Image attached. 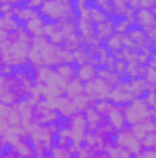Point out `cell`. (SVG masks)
<instances>
[{"instance_id": "1", "label": "cell", "mask_w": 156, "mask_h": 158, "mask_svg": "<svg viewBox=\"0 0 156 158\" xmlns=\"http://www.w3.org/2000/svg\"><path fill=\"white\" fill-rule=\"evenodd\" d=\"M59 52H61V46L53 44L44 35L42 37H35L33 42H31L30 64L35 66V68H40V66H53L55 68L57 64H61Z\"/></svg>"}, {"instance_id": "2", "label": "cell", "mask_w": 156, "mask_h": 158, "mask_svg": "<svg viewBox=\"0 0 156 158\" xmlns=\"http://www.w3.org/2000/svg\"><path fill=\"white\" fill-rule=\"evenodd\" d=\"M40 15L48 22H63V20L79 19L74 0H50L40 7Z\"/></svg>"}, {"instance_id": "3", "label": "cell", "mask_w": 156, "mask_h": 158, "mask_svg": "<svg viewBox=\"0 0 156 158\" xmlns=\"http://www.w3.org/2000/svg\"><path fill=\"white\" fill-rule=\"evenodd\" d=\"M153 114H154V109L149 107L145 98H136L132 103H129L125 107V116H127V123L129 125H136V123L153 119Z\"/></svg>"}, {"instance_id": "4", "label": "cell", "mask_w": 156, "mask_h": 158, "mask_svg": "<svg viewBox=\"0 0 156 158\" xmlns=\"http://www.w3.org/2000/svg\"><path fill=\"white\" fill-rule=\"evenodd\" d=\"M116 145L117 147H123V149H127V151H130L134 156L143 149V145H142V140H138L134 134H132V129H130V125H125L123 129H119L116 134Z\"/></svg>"}, {"instance_id": "5", "label": "cell", "mask_w": 156, "mask_h": 158, "mask_svg": "<svg viewBox=\"0 0 156 158\" xmlns=\"http://www.w3.org/2000/svg\"><path fill=\"white\" fill-rule=\"evenodd\" d=\"M110 90H112V85H109L105 79H101V77H96L94 81L84 83V94L94 103L96 101H101V99H109Z\"/></svg>"}, {"instance_id": "6", "label": "cell", "mask_w": 156, "mask_h": 158, "mask_svg": "<svg viewBox=\"0 0 156 158\" xmlns=\"http://www.w3.org/2000/svg\"><path fill=\"white\" fill-rule=\"evenodd\" d=\"M70 131H72V143L77 147L81 143H84V136L88 132V123H86V116L84 112H77L68 119Z\"/></svg>"}, {"instance_id": "7", "label": "cell", "mask_w": 156, "mask_h": 158, "mask_svg": "<svg viewBox=\"0 0 156 158\" xmlns=\"http://www.w3.org/2000/svg\"><path fill=\"white\" fill-rule=\"evenodd\" d=\"M109 99H110L114 105L127 107L129 103H132V101L136 99V96L132 94V90H130V86H129V81H127V79H123V81H119V83H117L116 86H112Z\"/></svg>"}, {"instance_id": "8", "label": "cell", "mask_w": 156, "mask_h": 158, "mask_svg": "<svg viewBox=\"0 0 156 158\" xmlns=\"http://www.w3.org/2000/svg\"><path fill=\"white\" fill-rule=\"evenodd\" d=\"M77 33L81 35V39H83V42H84L86 46L99 44V40L96 37V24H94L90 19L79 17L77 19Z\"/></svg>"}, {"instance_id": "9", "label": "cell", "mask_w": 156, "mask_h": 158, "mask_svg": "<svg viewBox=\"0 0 156 158\" xmlns=\"http://www.w3.org/2000/svg\"><path fill=\"white\" fill-rule=\"evenodd\" d=\"M22 101V98L17 94V90L9 85V81L6 76L0 77V103L4 105H9V107H15Z\"/></svg>"}, {"instance_id": "10", "label": "cell", "mask_w": 156, "mask_h": 158, "mask_svg": "<svg viewBox=\"0 0 156 158\" xmlns=\"http://www.w3.org/2000/svg\"><path fill=\"white\" fill-rule=\"evenodd\" d=\"M136 26L142 28L143 31H149V30H154L156 28V13L154 9H149V7H142L136 11Z\"/></svg>"}, {"instance_id": "11", "label": "cell", "mask_w": 156, "mask_h": 158, "mask_svg": "<svg viewBox=\"0 0 156 158\" xmlns=\"http://www.w3.org/2000/svg\"><path fill=\"white\" fill-rule=\"evenodd\" d=\"M114 33H116V17H110V19H107L105 22L96 24V37H97L99 42L105 44Z\"/></svg>"}, {"instance_id": "12", "label": "cell", "mask_w": 156, "mask_h": 158, "mask_svg": "<svg viewBox=\"0 0 156 158\" xmlns=\"http://www.w3.org/2000/svg\"><path fill=\"white\" fill-rule=\"evenodd\" d=\"M105 118L109 119V123L114 125L117 131L123 129L125 125H129L127 123V116H125V107H119V105H112V109L109 110V114Z\"/></svg>"}, {"instance_id": "13", "label": "cell", "mask_w": 156, "mask_h": 158, "mask_svg": "<svg viewBox=\"0 0 156 158\" xmlns=\"http://www.w3.org/2000/svg\"><path fill=\"white\" fill-rule=\"evenodd\" d=\"M46 24H48V20L39 13L37 17H33L31 20H28V22L24 24V28H26L28 33L35 39V37H42V35H44V28H46Z\"/></svg>"}, {"instance_id": "14", "label": "cell", "mask_w": 156, "mask_h": 158, "mask_svg": "<svg viewBox=\"0 0 156 158\" xmlns=\"http://www.w3.org/2000/svg\"><path fill=\"white\" fill-rule=\"evenodd\" d=\"M15 151H17L18 158H35L37 156V149H35V145H33V142H31L30 136L22 138V140L15 145Z\"/></svg>"}, {"instance_id": "15", "label": "cell", "mask_w": 156, "mask_h": 158, "mask_svg": "<svg viewBox=\"0 0 156 158\" xmlns=\"http://www.w3.org/2000/svg\"><path fill=\"white\" fill-rule=\"evenodd\" d=\"M55 72H57V76L63 81L70 83V81H74L77 77V64L76 63H63V64L55 66Z\"/></svg>"}, {"instance_id": "16", "label": "cell", "mask_w": 156, "mask_h": 158, "mask_svg": "<svg viewBox=\"0 0 156 158\" xmlns=\"http://www.w3.org/2000/svg\"><path fill=\"white\" fill-rule=\"evenodd\" d=\"M22 24L18 22L17 15L15 13H6V15H0V31H6V33H13L20 28Z\"/></svg>"}, {"instance_id": "17", "label": "cell", "mask_w": 156, "mask_h": 158, "mask_svg": "<svg viewBox=\"0 0 156 158\" xmlns=\"http://www.w3.org/2000/svg\"><path fill=\"white\" fill-rule=\"evenodd\" d=\"M127 81H129V86H130V90H132V94H134L136 98H143L149 90H153V88H151V85L147 83V79H145V77L127 79Z\"/></svg>"}, {"instance_id": "18", "label": "cell", "mask_w": 156, "mask_h": 158, "mask_svg": "<svg viewBox=\"0 0 156 158\" xmlns=\"http://www.w3.org/2000/svg\"><path fill=\"white\" fill-rule=\"evenodd\" d=\"M130 129H132V134L138 138V140H145L147 138V134L149 132H153L156 129L154 121L153 119H147V121H142V123H136V125H130Z\"/></svg>"}, {"instance_id": "19", "label": "cell", "mask_w": 156, "mask_h": 158, "mask_svg": "<svg viewBox=\"0 0 156 158\" xmlns=\"http://www.w3.org/2000/svg\"><path fill=\"white\" fill-rule=\"evenodd\" d=\"M97 72H99V68L96 64H92V63L81 64V66H77V79H81L83 83L94 81V79L97 77Z\"/></svg>"}, {"instance_id": "20", "label": "cell", "mask_w": 156, "mask_h": 158, "mask_svg": "<svg viewBox=\"0 0 156 158\" xmlns=\"http://www.w3.org/2000/svg\"><path fill=\"white\" fill-rule=\"evenodd\" d=\"M13 13L17 15V19H18L20 24H26L28 20H31L33 17H37L40 11L30 7V6H26V4H22V6H15V11H13Z\"/></svg>"}, {"instance_id": "21", "label": "cell", "mask_w": 156, "mask_h": 158, "mask_svg": "<svg viewBox=\"0 0 156 158\" xmlns=\"http://www.w3.org/2000/svg\"><path fill=\"white\" fill-rule=\"evenodd\" d=\"M81 94H84V83L81 81V79H74V81H70L68 85H66V90H64V96L66 98H70V99H74V98H77Z\"/></svg>"}, {"instance_id": "22", "label": "cell", "mask_w": 156, "mask_h": 158, "mask_svg": "<svg viewBox=\"0 0 156 158\" xmlns=\"http://www.w3.org/2000/svg\"><path fill=\"white\" fill-rule=\"evenodd\" d=\"M134 26H136V19H127V17L116 19V33L119 35H127Z\"/></svg>"}, {"instance_id": "23", "label": "cell", "mask_w": 156, "mask_h": 158, "mask_svg": "<svg viewBox=\"0 0 156 158\" xmlns=\"http://www.w3.org/2000/svg\"><path fill=\"white\" fill-rule=\"evenodd\" d=\"M84 19H90L94 24H101V22H105V20H107V19H110V17H109L103 9H99L97 6H94V4H92V6H90V11H88V15H86Z\"/></svg>"}, {"instance_id": "24", "label": "cell", "mask_w": 156, "mask_h": 158, "mask_svg": "<svg viewBox=\"0 0 156 158\" xmlns=\"http://www.w3.org/2000/svg\"><path fill=\"white\" fill-rule=\"evenodd\" d=\"M112 7H114V17L116 19H123L129 11H130V0H110Z\"/></svg>"}, {"instance_id": "25", "label": "cell", "mask_w": 156, "mask_h": 158, "mask_svg": "<svg viewBox=\"0 0 156 158\" xmlns=\"http://www.w3.org/2000/svg\"><path fill=\"white\" fill-rule=\"evenodd\" d=\"M83 44H84V42H83V39H81V35H79V33H72V35L66 37L64 44H63V48L68 50V52H76V50H79Z\"/></svg>"}, {"instance_id": "26", "label": "cell", "mask_w": 156, "mask_h": 158, "mask_svg": "<svg viewBox=\"0 0 156 158\" xmlns=\"http://www.w3.org/2000/svg\"><path fill=\"white\" fill-rule=\"evenodd\" d=\"M97 77L105 79L109 85H112V86H116L119 81H123V79L117 76L116 72H112V70H109V68H99V72H97Z\"/></svg>"}, {"instance_id": "27", "label": "cell", "mask_w": 156, "mask_h": 158, "mask_svg": "<svg viewBox=\"0 0 156 158\" xmlns=\"http://www.w3.org/2000/svg\"><path fill=\"white\" fill-rule=\"evenodd\" d=\"M72 101H74V107L77 109V112H84L86 109H90V107L94 105V101H92L86 94H81V96H77V98H74Z\"/></svg>"}, {"instance_id": "28", "label": "cell", "mask_w": 156, "mask_h": 158, "mask_svg": "<svg viewBox=\"0 0 156 158\" xmlns=\"http://www.w3.org/2000/svg\"><path fill=\"white\" fill-rule=\"evenodd\" d=\"M92 4L97 6L99 9H103L109 17H114V7H112V2H110V0H94Z\"/></svg>"}, {"instance_id": "29", "label": "cell", "mask_w": 156, "mask_h": 158, "mask_svg": "<svg viewBox=\"0 0 156 158\" xmlns=\"http://www.w3.org/2000/svg\"><path fill=\"white\" fill-rule=\"evenodd\" d=\"M109 158H134V155L130 153V151H127V149H123V147H114L110 153H109Z\"/></svg>"}, {"instance_id": "30", "label": "cell", "mask_w": 156, "mask_h": 158, "mask_svg": "<svg viewBox=\"0 0 156 158\" xmlns=\"http://www.w3.org/2000/svg\"><path fill=\"white\" fill-rule=\"evenodd\" d=\"M112 105H114V103H112L110 99H101V101H96V103H94V107H96L103 116H107V114H109V110L112 109Z\"/></svg>"}, {"instance_id": "31", "label": "cell", "mask_w": 156, "mask_h": 158, "mask_svg": "<svg viewBox=\"0 0 156 158\" xmlns=\"http://www.w3.org/2000/svg\"><path fill=\"white\" fill-rule=\"evenodd\" d=\"M142 145L147 147V149H156V129L153 131V132L147 134V138L142 142Z\"/></svg>"}, {"instance_id": "32", "label": "cell", "mask_w": 156, "mask_h": 158, "mask_svg": "<svg viewBox=\"0 0 156 158\" xmlns=\"http://www.w3.org/2000/svg\"><path fill=\"white\" fill-rule=\"evenodd\" d=\"M143 77L147 79V83L151 85V88H156V68L147 66V70H145V76H143Z\"/></svg>"}, {"instance_id": "33", "label": "cell", "mask_w": 156, "mask_h": 158, "mask_svg": "<svg viewBox=\"0 0 156 158\" xmlns=\"http://www.w3.org/2000/svg\"><path fill=\"white\" fill-rule=\"evenodd\" d=\"M0 158H18V155H17L15 147H11V145H2Z\"/></svg>"}, {"instance_id": "34", "label": "cell", "mask_w": 156, "mask_h": 158, "mask_svg": "<svg viewBox=\"0 0 156 158\" xmlns=\"http://www.w3.org/2000/svg\"><path fill=\"white\" fill-rule=\"evenodd\" d=\"M134 158H156V149H147V147H143Z\"/></svg>"}, {"instance_id": "35", "label": "cell", "mask_w": 156, "mask_h": 158, "mask_svg": "<svg viewBox=\"0 0 156 158\" xmlns=\"http://www.w3.org/2000/svg\"><path fill=\"white\" fill-rule=\"evenodd\" d=\"M143 98H145V101L149 103V107H153V109H154V105H156V88L149 90V92H147Z\"/></svg>"}, {"instance_id": "36", "label": "cell", "mask_w": 156, "mask_h": 158, "mask_svg": "<svg viewBox=\"0 0 156 158\" xmlns=\"http://www.w3.org/2000/svg\"><path fill=\"white\" fill-rule=\"evenodd\" d=\"M26 6H30V7H33V9L40 11V7L44 6V0H28V2H26Z\"/></svg>"}, {"instance_id": "37", "label": "cell", "mask_w": 156, "mask_h": 158, "mask_svg": "<svg viewBox=\"0 0 156 158\" xmlns=\"http://www.w3.org/2000/svg\"><path fill=\"white\" fill-rule=\"evenodd\" d=\"M142 7H149V9H154L156 6V0H140Z\"/></svg>"}, {"instance_id": "38", "label": "cell", "mask_w": 156, "mask_h": 158, "mask_svg": "<svg viewBox=\"0 0 156 158\" xmlns=\"http://www.w3.org/2000/svg\"><path fill=\"white\" fill-rule=\"evenodd\" d=\"M147 66H151V68H156V52L151 55V61H149V64Z\"/></svg>"}, {"instance_id": "39", "label": "cell", "mask_w": 156, "mask_h": 158, "mask_svg": "<svg viewBox=\"0 0 156 158\" xmlns=\"http://www.w3.org/2000/svg\"><path fill=\"white\" fill-rule=\"evenodd\" d=\"M151 48H153V52H156V40H153V42H151Z\"/></svg>"}, {"instance_id": "40", "label": "cell", "mask_w": 156, "mask_h": 158, "mask_svg": "<svg viewBox=\"0 0 156 158\" xmlns=\"http://www.w3.org/2000/svg\"><path fill=\"white\" fill-rule=\"evenodd\" d=\"M153 121H154V125H156V110H154V114H153Z\"/></svg>"}, {"instance_id": "41", "label": "cell", "mask_w": 156, "mask_h": 158, "mask_svg": "<svg viewBox=\"0 0 156 158\" xmlns=\"http://www.w3.org/2000/svg\"><path fill=\"white\" fill-rule=\"evenodd\" d=\"M46 2H50V0H44V4H46Z\"/></svg>"}, {"instance_id": "42", "label": "cell", "mask_w": 156, "mask_h": 158, "mask_svg": "<svg viewBox=\"0 0 156 158\" xmlns=\"http://www.w3.org/2000/svg\"><path fill=\"white\" fill-rule=\"evenodd\" d=\"M154 13H156V7H154Z\"/></svg>"}, {"instance_id": "43", "label": "cell", "mask_w": 156, "mask_h": 158, "mask_svg": "<svg viewBox=\"0 0 156 158\" xmlns=\"http://www.w3.org/2000/svg\"><path fill=\"white\" fill-rule=\"evenodd\" d=\"M92 2H94V0H92Z\"/></svg>"}, {"instance_id": "44", "label": "cell", "mask_w": 156, "mask_h": 158, "mask_svg": "<svg viewBox=\"0 0 156 158\" xmlns=\"http://www.w3.org/2000/svg\"><path fill=\"white\" fill-rule=\"evenodd\" d=\"M154 7H156V6H154Z\"/></svg>"}]
</instances>
